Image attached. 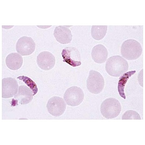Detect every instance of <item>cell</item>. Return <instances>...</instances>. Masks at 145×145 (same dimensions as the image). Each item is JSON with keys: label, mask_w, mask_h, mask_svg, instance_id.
Wrapping results in <instances>:
<instances>
[{"label": "cell", "mask_w": 145, "mask_h": 145, "mask_svg": "<svg viewBox=\"0 0 145 145\" xmlns=\"http://www.w3.org/2000/svg\"><path fill=\"white\" fill-rule=\"evenodd\" d=\"M2 84L3 98L12 97L17 93L19 85L15 79L11 77L3 78Z\"/></svg>", "instance_id": "10"}, {"label": "cell", "mask_w": 145, "mask_h": 145, "mask_svg": "<svg viewBox=\"0 0 145 145\" xmlns=\"http://www.w3.org/2000/svg\"><path fill=\"white\" fill-rule=\"evenodd\" d=\"M122 120H141L139 114L135 111H127L123 115Z\"/></svg>", "instance_id": "18"}, {"label": "cell", "mask_w": 145, "mask_h": 145, "mask_svg": "<svg viewBox=\"0 0 145 145\" xmlns=\"http://www.w3.org/2000/svg\"><path fill=\"white\" fill-rule=\"evenodd\" d=\"M33 92L29 88L25 85H22L19 87L17 93L12 101L11 105L15 106L18 105V103L21 105L28 104L33 99Z\"/></svg>", "instance_id": "8"}, {"label": "cell", "mask_w": 145, "mask_h": 145, "mask_svg": "<svg viewBox=\"0 0 145 145\" xmlns=\"http://www.w3.org/2000/svg\"><path fill=\"white\" fill-rule=\"evenodd\" d=\"M135 71H129L125 72L121 76L119 80L118 84V91L119 94L121 97L124 99H126V97L125 93V88L127 82L132 75L135 73Z\"/></svg>", "instance_id": "15"}, {"label": "cell", "mask_w": 145, "mask_h": 145, "mask_svg": "<svg viewBox=\"0 0 145 145\" xmlns=\"http://www.w3.org/2000/svg\"><path fill=\"white\" fill-rule=\"evenodd\" d=\"M17 52L20 55L29 56L34 52L36 45L33 39L27 36H23L18 40L16 44Z\"/></svg>", "instance_id": "7"}, {"label": "cell", "mask_w": 145, "mask_h": 145, "mask_svg": "<svg viewBox=\"0 0 145 145\" xmlns=\"http://www.w3.org/2000/svg\"><path fill=\"white\" fill-rule=\"evenodd\" d=\"M107 29V25L92 26L91 29L92 37L97 40L102 39L106 34Z\"/></svg>", "instance_id": "16"}, {"label": "cell", "mask_w": 145, "mask_h": 145, "mask_svg": "<svg viewBox=\"0 0 145 145\" xmlns=\"http://www.w3.org/2000/svg\"><path fill=\"white\" fill-rule=\"evenodd\" d=\"M106 72L112 77H119L127 71L129 64L125 59L120 56H111L107 59L106 64Z\"/></svg>", "instance_id": "1"}, {"label": "cell", "mask_w": 145, "mask_h": 145, "mask_svg": "<svg viewBox=\"0 0 145 145\" xmlns=\"http://www.w3.org/2000/svg\"><path fill=\"white\" fill-rule=\"evenodd\" d=\"M142 52V46L135 40L130 39L124 41L121 48L122 56L128 60H135L141 56Z\"/></svg>", "instance_id": "2"}, {"label": "cell", "mask_w": 145, "mask_h": 145, "mask_svg": "<svg viewBox=\"0 0 145 145\" xmlns=\"http://www.w3.org/2000/svg\"><path fill=\"white\" fill-rule=\"evenodd\" d=\"M101 112L103 117L107 119L114 118L119 116L121 110L120 102L115 98L105 100L101 106Z\"/></svg>", "instance_id": "3"}, {"label": "cell", "mask_w": 145, "mask_h": 145, "mask_svg": "<svg viewBox=\"0 0 145 145\" xmlns=\"http://www.w3.org/2000/svg\"><path fill=\"white\" fill-rule=\"evenodd\" d=\"M91 54L92 58L94 62L101 64L104 63L106 60L108 52L104 45L98 44L93 48Z\"/></svg>", "instance_id": "13"}, {"label": "cell", "mask_w": 145, "mask_h": 145, "mask_svg": "<svg viewBox=\"0 0 145 145\" xmlns=\"http://www.w3.org/2000/svg\"><path fill=\"white\" fill-rule=\"evenodd\" d=\"M105 80L102 75L97 71L91 70L86 81L87 88L91 93L98 94L104 88Z\"/></svg>", "instance_id": "4"}, {"label": "cell", "mask_w": 145, "mask_h": 145, "mask_svg": "<svg viewBox=\"0 0 145 145\" xmlns=\"http://www.w3.org/2000/svg\"><path fill=\"white\" fill-rule=\"evenodd\" d=\"M55 57L49 52H42L37 56V64L40 68L44 71L52 69L55 65Z\"/></svg>", "instance_id": "11"}, {"label": "cell", "mask_w": 145, "mask_h": 145, "mask_svg": "<svg viewBox=\"0 0 145 145\" xmlns=\"http://www.w3.org/2000/svg\"><path fill=\"white\" fill-rule=\"evenodd\" d=\"M18 78L24 82L27 86L29 87L30 89L33 92V96L37 94L38 89L37 85L33 80L25 76H19L18 77Z\"/></svg>", "instance_id": "17"}, {"label": "cell", "mask_w": 145, "mask_h": 145, "mask_svg": "<svg viewBox=\"0 0 145 145\" xmlns=\"http://www.w3.org/2000/svg\"><path fill=\"white\" fill-rule=\"evenodd\" d=\"M84 98L83 91L76 86H72L67 89L63 96L65 101L71 106L79 105L82 103Z\"/></svg>", "instance_id": "5"}, {"label": "cell", "mask_w": 145, "mask_h": 145, "mask_svg": "<svg viewBox=\"0 0 145 145\" xmlns=\"http://www.w3.org/2000/svg\"><path fill=\"white\" fill-rule=\"evenodd\" d=\"M54 35L56 40L63 44L70 43L72 39V32L68 27L59 26L54 30Z\"/></svg>", "instance_id": "12"}, {"label": "cell", "mask_w": 145, "mask_h": 145, "mask_svg": "<svg viewBox=\"0 0 145 145\" xmlns=\"http://www.w3.org/2000/svg\"><path fill=\"white\" fill-rule=\"evenodd\" d=\"M6 63L8 68L10 69L18 70L22 65L23 59L21 56L18 53H11L7 56Z\"/></svg>", "instance_id": "14"}, {"label": "cell", "mask_w": 145, "mask_h": 145, "mask_svg": "<svg viewBox=\"0 0 145 145\" xmlns=\"http://www.w3.org/2000/svg\"><path fill=\"white\" fill-rule=\"evenodd\" d=\"M46 107L50 114L57 117L64 113L66 109V104L63 98L54 96L49 100Z\"/></svg>", "instance_id": "6"}, {"label": "cell", "mask_w": 145, "mask_h": 145, "mask_svg": "<svg viewBox=\"0 0 145 145\" xmlns=\"http://www.w3.org/2000/svg\"><path fill=\"white\" fill-rule=\"evenodd\" d=\"M62 56L63 61L73 67L81 65V56L79 51L76 48L67 47L63 50Z\"/></svg>", "instance_id": "9"}]
</instances>
